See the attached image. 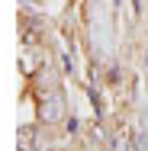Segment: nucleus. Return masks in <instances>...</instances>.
Wrapping results in <instances>:
<instances>
[{
  "label": "nucleus",
  "mask_w": 148,
  "mask_h": 151,
  "mask_svg": "<svg viewBox=\"0 0 148 151\" xmlns=\"http://www.w3.org/2000/svg\"><path fill=\"white\" fill-rule=\"evenodd\" d=\"M39 148H42L39 125H19V132H16V151H39Z\"/></svg>",
  "instance_id": "nucleus-2"
},
{
  "label": "nucleus",
  "mask_w": 148,
  "mask_h": 151,
  "mask_svg": "<svg viewBox=\"0 0 148 151\" xmlns=\"http://www.w3.org/2000/svg\"><path fill=\"white\" fill-rule=\"evenodd\" d=\"M39 119L45 122V125H55V122L64 119V96H61V90L42 93V103H39Z\"/></svg>",
  "instance_id": "nucleus-1"
},
{
  "label": "nucleus",
  "mask_w": 148,
  "mask_h": 151,
  "mask_svg": "<svg viewBox=\"0 0 148 151\" xmlns=\"http://www.w3.org/2000/svg\"><path fill=\"white\" fill-rule=\"evenodd\" d=\"M135 10H142V0H135Z\"/></svg>",
  "instance_id": "nucleus-4"
},
{
  "label": "nucleus",
  "mask_w": 148,
  "mask_h": 151,
  "mask_svg": "<svg viewBox=\"0 0 148 151\" xmlns=\"http://www.w3.org/2000/svg\"><path fill=\"white\" fill-rule=\"evenodd\" d=\"M26 6H39V3H45V0H23Z\"/></svg>",
  "instance_id": "nucleus-3"
},
{
  "label": "nucleus",
  "mask_w": 148,
  "mask_h": 151,
  "mask_svg": "<svg viewBox=\"0 0 148 151\" xmlns=\"http://www.w3.org/2000/svg\"><path fill=\"white\" fill-rule=\"evenodd\" d=\"M145 68H148V52H145Z\"/></svg>",
  "instance_id": "nucleus-5"
}]
</instances>
